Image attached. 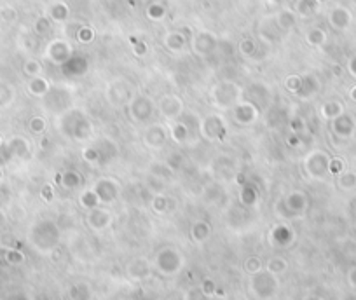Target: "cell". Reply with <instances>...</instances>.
<instances>
[{
	"mask_svg": "<svg viewBox=\"0 0 356 300\" xmlns=\"http://www.w3.org/2000/svg\"><path fill=\"white\" fill-rule=\"evenodd\" d=\"M30 241L35 248H39L41 251H49L52 246L58 242V231H56V225L52 222H44L37 223L30 232Z\"/></svg>",
	"mask_w": 356,
	"mask_h": 300,
	"instance_id": "obj_1",
	"label": "cell"
},
{
	"mask_svg": "<svg viewBox=\"0 0 356 300\" xmlns=\"http://www.w3.org/2000/svg\"><path fill=\"white\" fill-rule=\"evenodd\" d=\"M328 166H330V157H328L323 150H314L306 161L307 173H309L311 176H314V178L316 176L322 178V176L328 171Z\"/></svg>",
	"mask_w": 356,
	"mask_h": 300,
	"instance_id": "obj_2",
	"label": "cell"
},
{
	"mask_svg": "<svg viewBox=\"0 0 356 300\" xmlns=\"http://www.w3.org/2000/svg\"><path fill=\"white\" fill-rule=\"evenodd\" d=\"M332 129L339 138H351L356 129V119L349 114L342 112L339 117H335L332 121Z\"/></svg>",
	"mask_w": 356,
	"mask_h": 300,
	"instance_id": "obj_3",
	"label": "cell"
},
{
	"mask_svg": "<svg viewBox=\"0 0 356 300\" xmlns=\"http://www.w3.org/2000/svg\"><path fill=\"white\" fill-rule=\"evenodd\" d=\"M180 264H182V258H180V253L173 251L171 248H166L164 251L159 253V258H157V266L162 272L166 274H173L180 269Z\"/></svg>",
	"mask_w": 356,
	"mask_h": 300,
	"instance_id": "obj_4",
	"label": "cell"
},
{
	"mask_svg": "<svg viewBox=\"0 0 356 300\" xmlns=\"http://www.w3.org/2000/svg\"><path fill=\"white\" fill-rule=\"evenodd\" d=\"M342 112H344V107H342L341 101H327V103L322 105V116L325 119H330V121L339 117Z\"/></svg>",
	"mask_w": 356,
	"mask_h": 300,
	"instance_id": "obj_5",
	"label": "cell"
},
{
	"mask_svg": "<svg viewBox=\"0 0 356 300\" xmlns=\"http://www.w3.org/2000/svg\"><path fill=\"white\" fill-rule=\"evenodd\" d=\"M208 234H210V227L206 223H203V222H197L194 227L191 229V236L194 237L197 242L204 241L206 237H208Z\"/></svg>",
	"mask_w": 356,
	"mask_h": 300,
	"instance_id": "obj_6",
	"label": "cell"
},
{
	"mask_svg": "<svg viewBox=\"0 0 356 300\" xmlns=\"http://www.w3.org/2000/svg\"><path fill=\"white\" fill-rule=\"evenodd\" d=\"M180 107H182V103H180V100L175 98L173 105H171V96H168V98L164 100V103H162V112H166V116H177V114H180Z\"/></svg>",
	"mask_w": 356,
	"mask_h": 300,
	"instance_id": "obj_7",
	"label": "cell"
},
{
	"mask_svg": "<svg viewBox=\"0 0 356 300\" xmlns=\"http://www.w3.org/2000/svg\"><path fill=\"white\" fill-rule=\"evenodd\" d=\"M30 91L33 95H42V92L47 91V84L44 79H39V77H33V81L30 82Z\"/></svg>",
	"mask_w": 356,
	"mask_h": 300,
	"instance_id": "obj_8",
	"label": "cell"
},
{
	"mask_svg": "<svg viewBox=\"0 0 356 300\" xmlns=\"http://www.w3.org/2000/svg\"><path fill=\"white\" fill-rule=\"evenodd\" d=\"M267 267H269V272H281L287 269V264H285V260H281V258H276V260L272 258Z\"/></svg>",
	"mask_w": 356,
	"mask_h": 300,
	"instance_id": "obj_9",
	"label": "cell"
},
{
	"mask_svg": "<svg viewBox=\"0 0 356 300\" xmlns=\"http://www.w3.org/2000/svg\"><path fill=\"white\" fill-rule=\"evenodd\" d=\"M44 127H46V122H44V119L41 117H35L30 121V129H32L33 133H42Z\"/></svg>",
	"mask_w": 356,
	"mask_h": 300,
	"instance_id": "obj_10",
	"label": "cell"
},
{
	"mask_svg": "<svg viewBox=\"0 0 356 300\" xmlns=\"http://www.w3.org/2000/svg\"><path fill=\"white\" fill-rule=\"evenodd\" d=\"M25 72L28 75H32V77H37V73L41 72V65L35 63V61H28V63L25 65Z\"/></svg>",
	"mask_w": 356,
	"mask_h": 300,
	"instance_id": "obj_11",
	"label": "cell"
},
{
	"mask_svg": "<svg viewBox=\"0 0 356 300\" xmlns=\"http://www.w3.org/2000/svg\"><path fill=\"white\" fill-rule=\"evenodd\" d=\"M7 262L9 264H21V262H23V255H21L20 251H16V250L7 251Z\"/></svg>",
	"mask_w": 356,
	"mask_h": 300,
	"instance_id": "obj_12",
	"label": "cell"
},
{
	"mask_svg": "<svg viewBox=\"0 0 356 300\" xmlns=\"http://www.w3.org/2000/svg\"><path fill=\"white\" fill-rule=\"evenodd\" d=\"M342 170H344V164H342L341 159H330V166H328L330 173H341Z\"/></svg>",
	"mask_w": 356,
	"mask_h": 300,
	"instance_id": "obj_13",
	"label": "cell"
},
{
	"mask_svg": "<svg viewBox=\"0 0 356 300\" xmlns=\"http://www.w3.org/2000/svg\"><path fill=\"white\" fill-rule=\"evenodd\" d=\"M341 183H342V187H351V185L356 183V175H353V173L344 175L341 178Z\"/></svg>",
	"mask_w": 356,
	"mask_h": 300,
	"instance_id": "obj_14",
	"label": "cell"
},
{
	"mask_svg": "<svg viewBox=\"0 0 356 300\" xmlns=\"http://www.w3.org/2000/svg\"><path fill=\"white\" fill-rule=\"evenodd\" d=\"M349 72L356 79V56H353V58L349 60Z\"/></svg>",
	"mask_w": 356,
	"mask_h": 300,
	"instance_id": "obj_15",
	"label": "cell"
},
{
	"mask_svg": "<svg viewBox=\"0 0 356 300\" xmlns=\"http://www.w3.org/2000/svg\"><path fill=\"white\" fill-rule=\"evenodd\" d=\"M7 300H26V297L23 293H17V295H11V297H9Z\"/></svg>",
	"mask_w": 356,
	"mask_h": 300,
	"instance_id": "obj_16",
	"label": "cell"
},
{
	"mask_svg": "<svg viewBox=\"0 0 356 300\" xmlns=\"http://www.w3.org/2000/svg\"><path fill=\"white\" fill-rule=\"evenodd\" d=\"M349 98L353 100L354 103H356V86H353V87H351V91H349Z\"/></svg>",
	"mask_w": 356,
	"mask_h": 300,
	"instance_id": "obj_17",
	"label": "cell"
},
{
	"mask_svg": "<svg viewBox=\"0 0 356 300\" xmlns=\"http://www.w3.org/2000/svg\"><path fill=\"white\" fill-rule=\"evenodd\" d=\"M349 279H351V283H353V285L356 286V269H353V271H351Z\"/></svg>",
	"mask_w": 356,
	"mask_h": 300,
	"instance_id": "obj_18",
	"label": "cell"
},
{
	"mask_svg": "<svg viewBox=\"0 0 356 300\" xmlns=\"http://www.w3.org/2000/svg\"><path fill=\"white\" fill-rule=\"evenodd\" d=\"M2 223H4V215L0 213V225H2Z\"/></svg>",
	"mask_w": 356,
	"mask_h": 300,
	"instance_id": "obj_19",
	"label": "cell"
},
{
	"mask_svg": "<svg viewBox=\"0 0 356 300\" xmlns=\"http://www.w3.org/2000/svg\"><path fill=\"white\" fill-rule=\"evenodd\" d=\"M0 145H2V140H0Z\"/></svg>",
	"mask_w": 356,
	"mask_h": 300,
	"instance_id": "obj_20",
	"label": "cell"
}]
</instances>
